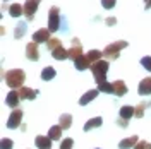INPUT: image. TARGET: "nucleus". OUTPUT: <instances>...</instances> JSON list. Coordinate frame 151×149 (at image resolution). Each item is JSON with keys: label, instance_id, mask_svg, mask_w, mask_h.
<instances>
[{"label": "nucleus", "instance_id": "1", "mask_svg": "<svg viewBox=\"0 0 151 149\" xmlns=\"http://www.w3.org/2000/svg\"><path fill=\"white\" fill-rule=\"evenodd\" d=\"M4 79H5V82H7L9 87H12V89H17L19 87L21 89L22 87V82L26 81V74L21 69H10V70L5 72Z\"/></svg>", "mask_w": 151, "mask_h": 149}, {"label": "nucleus", "instance_id": "2", "mask_svg": "<svg viewBox=\"0 0 151 149\" xmlns=\"http://www.w3.org/2000/svg\"><path fill=\"white\" fill-rule=\"evenodd\" d=\"M124 48H127V41H115L112 45H108V47L103 50V57L110 62V60H117L119 55H120V50Z\"/></svg>", "mask_w": 151, "mask_h": 149}, {"label": "nucleus", "instance_id": "3", "mask_svg": "<svg viewBox=\"0 0 151 149\" xmlns=\"http://www.w3.org/2000/svg\"><path fill=\"white\" fill-rule=\"evenodd\" d=\"M91 72H93L96 82H103L108 74V60H100L91 65Z\"/></svg>", "mask_w": 151, "mask_h": 149}, {"label": "nucleus", "instance_id": "4", "mask_svg": "<svg viewBox=\"0 0 151 149\" xmlns=\"http://www.w3.org/2000/svg\"><path fill=\"white\" fill-rule=\"evenodd\" d=\"M60 28V10L58 7H50L48 10V29L50 33H55Z\"/></svg>", "mask_w": 151, "mask_h": 149}, {"label": "nucleus", "instance_id": "5", "mask_svg": "<svg viewBox=\"0 0 151 149\" xmlns=\"http://www.w3.org/2000/svg\"><path fill=\"white\" fill-rule=\"evenodd\" d=\"M79 57H83V45H81V41H79L77 38H74V39H72V45L69 48V58H72L76 62Z\"/></svg>", "mask_w": 151, "mask_h": 149}, {"label": "nucleus", "instance_id": "6", "mask_svg": "<svg viewBox=\"0 0 151 149\" xmlns=\"http://www.w3.org/2000/svg\"><path fill=\"white\" fill-rule=\"evenodd\" d=\"M40 2L41 0H26V4H24V14H26L28 21H31V19L35 17V12H36Z\"/></svg>", "mask_w": 151, "mask_h": 149}, {"label": "nucleus", "instance_id": "7", "mask_svg": "<svg viewBox=\"0 0 151 149\" xmlns=\"http://www.w3.org/2000/svg\"><path fill=\"white\" fill-rule=\"evenodd\" d=\"M26 58L31 60V62H36L38 58H40V50H38V43L35 41H31L26 45Z\"/></svg>", "mask_w": 151, "mask_h": 149}, {"label": "nucleus", "instance_id": "8", "mask_svg": "<svg viewBox=\"0 0 151 149\" xmlns=\"http://www.w3.org/2000/svg\"><path fill=\"white\" fill-rule=\"evenodd\" d=\"M21 120H22V112L21 110H14V112L10 113L9 120H7V127L9 129H17L19 125H21Z\"/></svg>", "mask_w": 151, "mask_h": 149}, {"label": "nucleus", "instance_id": "9", "mask_svg": "<svg viewBox=\"0 0 151 149\" xmlns=\"http://www.w3.org/2000/svg\"><path fill=\"white\" fill-rule=\"evenodd\" d=\"M52 38H50V29H38L36 33L33 34V41L35 43H48Z\"/></svg>", "mask_w": 151, "mask_h": 149}, {"label": "nucleus", "instance_id": "10", "mask_svg": "<svg viewBox=\"0 0 151 149\" xmlns=\"http://www.w3.org/2000/svg\"><path fill=\"white\" fill-rule=\"evenodd\" d=\"M36 94H38V91L31 89V87H26V86H22V87L19 89V96H21V100H35Z\"/></svg>", "mask_w": 151, "mask_h": 149}, {"label": "nucleus", "instance_id": "11", "mask_svg": "<svg viewBox=\"0 0 151 149\" xmlns=\"http://www.w3.org/2000/svg\"><path fill=\"white\" fill-rule=\"evenodd\" d=\"M19 100H21V96H19V91H10V93L7 94V98H5V103L9 105L10 108H17Z\"/></svg>", "mask_w": 151, "mask_h": 149}, {"label": "nucleus", "instance_id": "12", "mask_svg": "<svg viewBox=\"0 0 151 149\" xmlns=\"http://www.w3.org/2000/svg\"><path fill=\"white\" fill-rule=\"evenodd\" d=\"M113 94L115 96H124V94L127 93V86H125V82L124 81H113Z\"/></svg>", "mask_w": 151, "mask_h": 149}, {"label": "nucleus", "instance_id": "13", "mask_svg": "<svg viewBox=\"0 0 151 149\" xmlns=\"http://www.w3.org/2000/svg\"><path fill=\"white\" fill-rule=\"evenodd\" d=\"M139 94H142V96H148V94H151V77H146V79H142L141 82H139Z\"/></svg>", "mask_w": 151, "mask_h": 149}, {"label": "nucleus", "instance_id": "14", "mask_svg": "<svg viewBox=\"0 0 151 149\" xmlns=\"http://www.w3.org/2000/svg\"><path fill=\"white\" fill-rule=\"evenodd\" d=\"M98 93H100L98 89H89L88 93H84L83 96H81V100H79V105H83V106H84V105H88L89 101H93L94 98L98 96Z\"/></svg>", "mask_w": 151, "mask_h": 149}, {"label": "nucleus", "instance_id": "15", "mask_svg": "<svg viewBox=\"0 0 151 149\" xmlns=\"http://www.w3.org/2000/svg\"><path fill=\"white\" fill-rule=\"evenodd\" d=\"M139 142V139H137V135H132V137H127V139H124L119 142V149H131L134 148L136 144Z\"/></svg>", "mask_w": 151, "mask_h": 149}, {"label": "nucleus", "instance_id": "16", "mask_svg": "<svg viewBox=\"0 0 151 149\" xmlns=\"http://www.w3.org/2000/svg\"><path fill=\"white\" fill-rule=\"evenodd\" d=\"M101 123H103V118H101V117H94V118H91V120L86 122L84 132H89V130H93V129H98V127H101Z\"/></svg>", "mask_w": 151, "mask_h": 149}, {"label": "nucleus", "instance_id": "17", "mask_svg": "<svg viewBox=\"0 0 151 149\" xmlns=\"http://www.w3.org/2000/svg\"><path fill=\"white\" fill-rule=\"evenodd\" d=\"M35 144L38 146V149H50L52 148V139L45 137V135H38L35 139Z\"/></svg>", "mask_w": 151, "mask_h": 149}, {"label": "nucleus", "instance_id": "18", "mask_svg": "<svg viewBox=\"0 0 151 149\" xmlns=\"http://www.w3.org/2000/svg\"><path fill=\"white\" fill-rule=\"evenodd\" d=\"M74 65L77 70H86V69H91V62L88 60V57L83 55V57H79L77 60L74 62Z\"/></svg>", "mask_w": 151, "mask_h": 149}, {"label": "nucleus", "instance_id": "19", "mask_svg": "<svg viewBox=\"0 0 151 149\" xmlns=\"http://www.w3.org/2000/svg\"><path fill=\"white\" fill-rule=\"evenodd\" d=\"M119 115H120V118H122V120H129V118H132V117H134V108H132V106H129V105H125V106H122V108H120Z\"/></svg>", "mask_w": 151, "mask_h": 149}, {"label": "nucleus", "instance_id": "20", "mask_svg": "<svg viewBox=\"0 0 151 149\" xmlns=\"http://www.w3.org/2000/svg\"><path fill=\"white\" fill-rule=\"evenodd\" d=\"M9 14L12 17H21V16L24 14V7H22L21 4H12L9 7Z\"/></svg>", "mask_w": 151, "mask_h": 149}, {"label": "nucleus", "instance_id": "21", "mask_svg": "<svg viewBox=\"0 0 151 149\" xmlns=\"http://www.w3.org/2000/svg\"><path fill=\"white\" fill-rule=\"evenodd\" d=\"M52 57L55 60H65V58H69V50H65L64 47H60V48H57L55 52H52Z\"/></svg>", "mask_w": 151, "mask_h": 149}, {"label": "nucleus", "instance_id": "22", "mask_svg": "<svg viewBox=\"0 0 151 149\" xmlns=\"http://www.w3.org/2000/svg\"><path fill=\"white\" fill-rule=\"evenodd\" d=\"M88 60L91 62V65L96 64V62H100L101 60V57H103V52H100V50H91V52H88Z\"/></svg>", "mask_w": 151, "mask_h": 149}, {"label": "nucleus", "instance_id": "23", "mask_svg": "<svg viewBox=\"0 0 151 149\" xmlns=\"http://www.w3.org/2000/svg\"><path fill=\"white\" fill-rule=\"evenodd\" d=\"M55 75H57V70L53 67H45V69L41 70V79H43V81H52Z\"/></svg>", "mask_w": 151, "mask_h": 149}, {"label": "nucleus", "instance_id": "24", "mask_svg": "<svg viewBox=\"0 0 151 149\" xmlns=\"http://www.w3.org/2000/svg\"><path fill=\"white\" fill-rule=\"evenodd\" d=\"M62 127L60 125H53V127H50V130H48V137L52 140H57V139H60V135H62Z\"/></svg>", "mask_w": 151, "mask_h": 149}, {"label": "nucleus", "instance_id": "25", "mask_svg": "<svg viewBox=\"0 0 151 149\" xmlns=\"http://www.w3.org/2000/svg\"><path fill=\"white\" fill-rule=\"evenodd\" d=\"M100 93H112L113 94V84H110L108 81H103V82H98V87H96Z\"/></svg>", "mask_w": 151, "mask_h": 149}, {"label": "nucleus", "instance_id": "26", "mask_svg": "<svg viewBox=\"0 0 151 149\" xmlns=\"http://www.w3.org/2000/svg\"><path fill=\"white\" fill-rule=\"evenodd\" d=\"M60 123H58V125H60V127H62V129H69V127H70V122H72V115H69V113H65V115H60Z\"/></svg>", "mask_w": 151, "mask_h": 149}, {"label": "nucleus", "instance_id": "27", "mask_svg": "<svg viewBox=\"0 0 151 149\" xmlns=\"http://www.w3.org/2000/svg\"><path fill=\"white\" fill-rule=\"evenodd\" d=\"M60 47H62V43H60V39H57V38H52V39L47 43V48L50 50V52H55L57 48H60Z\"/></svg>", "mask_w": 151, "mask_h": 149}, {"label": "nucleus", "instance_id": "28", "mask_svg": "<svg viewBox=\"0 0 151 149\" xmlns=\"http://www.w3.org/2000/svg\"><path fill=\"white\" fill-rule=\"evenodd\" d=\"M26 33V24L24 22H19L17 26H16V31H14V38H22V34Z\"/></svg>", "mask_w": 151, "mask_h": 149}, {"label": "nucleus", "instance_id": "29", "mask_svg": "<svg viewBox=\"0 0 151 149\" xmlns=\"http://www.w3.org/2000/svg\"><path fill=\"white\" fill-rule=\"evenodd\" d=\"M148 105L146 103H141V105H137L136 108H134V117H137V118H141L142 115H144V108H146Z\"/></svg>", "mask_w": 151, "mask_h": 149}, {"label": "nucleus", "instance_id": "30", "mask_svg": "<svg viewBox=\"0 0 151 149\" xmlns=\"http://www.w3.org/2000/svg\"><path fill=\"white\" fill-rule=\"evenodd\" d=\"M72 146H74V140L70 139V137H67L65 140L60 142V149H72Z\"/></svg>", "mask_w": 151, "mask_h": 149}, {"label": "nucleus", "instance_id": "31", "mask_svg": "<svg viewBox=\"0 0 151 149\" xmlns=\"http://www.w3.org/2000/svg\"><path fill=\"white\" fill-rule=\"evenodd\" d=\"M14 148V142L10 139H2V142H0V149H12Z\"/></svg>", "mask_w": 151, "mask_h": 149}, {"label": "nucleus", "instance_id": "32", "mask_svg": "<svg viewBox=\"0 0 151 149\" xmlns=\"http://www.w3.org/2000/svg\"><path fill=\"white\" fill-rule=\"evenodd\" d=\"M141 65L146 70H151V57H142L141 58Z\"/></svg>", "mask_w": 151, "mask_h": 149}, {"label": "nucleus", "instance_id": "33", "mask_svg": "<svg viewBox=\"0 0 151 149\" xmlns=\"http://www.w3.org/2000/svg\"><path fill=\"white\" fill-rule=\"evenodd\" d=\"M115 4H117V0H101L103 9H113V7H115Z\"/></svg>", "mask_w": 151, "mask_h": 149}, {"label": "nucleus", "instance_id": "34", "mask_svg": "<svg viewBox=\"0 0 151 149\" xmlns=\"http://www.w3.org/2000/svg\"><path fill=\"white\" fill-rule=\"evenodd\" d=\"M134 149H151V144L146 142V140H139V142L134 146Z\"/></svg>", "mask_w": 151, "mask_h": 149}, {"label": "nucleus", "instance_id": "35", "mask_svg": "<svg viewBox=\"0 0 151 149\" xmlns=\"http://www.w3.org/2000/svg\"><path fill=\"white\" fill-rule=\"evenodd\" d=\"M115 22H117V19H115V17H108V19H106V24H108V26H113Z\"/></svg>", "mask_w": 151, "mask_h": 149}, {"label": "nucleus", "instance_id": "36", "mask_svg": "<svg viewBox=\"0 0 151 149\" xmlns=\"http://www.w3.org/2000/svg\"><path fill=\"white\" fill-rule=\"evenodd\" d=\"M144 9H146V10H148V9H151V0H148V2L144 4Z\"/></svg>", "mask_w": 151, "mask_h": 149}, {"label": "nucleus", "instance_id": "37", "mask_svg": "<svg viewBox=\"0 0 151 149\" xmlns=\"http://www.w3.org/2000/svg\"><path fill=\"white\" fill-rule=\"evenodd\" d=\"M146 2H148V0H146Z\"/></svg>", "mask_w": 151, "mask_h": 149}]
</instances>
